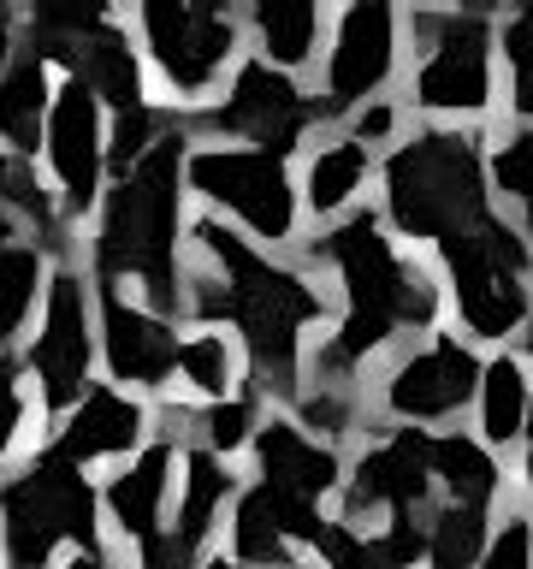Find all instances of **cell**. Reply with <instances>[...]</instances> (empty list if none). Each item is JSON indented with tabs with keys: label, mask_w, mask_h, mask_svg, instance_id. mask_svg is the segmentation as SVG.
Segmentation results:
<instances>
[{
	"label": "cell",
	"mask_w": 533,
	"mask_h": 569,
	"mask_svg": "<svg viewBox=\"0 0 533 569\" xmlns=\"http://www.w3.org/2000/svg\"><path fill=\"white\" fill-rule=\"evenodd\" d=\"M527 403H533V391H527V373L515 356H497V362L480 368V427H486V439L492 445H504L515 439L527 427Z\"/></svg>",
	"instance_id": "23"
},
{
	"label": "cell",
	"mask_w": 533,
	"mask_h": 569,
	"mask_svg": "<svg viewBox=\"0 0 533 569\" xmlns=\"http://www.w3.org/2000/svg\"><path fill=\"white\" fill-rule=\"evenodd\" d=\"M480 391V362L462 338H433L426 350L403 356L385 380V409L403 421H444Z\"/></svg>",
	"instance_id": "11"
},
{
	"label": "cell",
	"mask_w": 533,
	"mask_h": 569,
	"mask_svg": "<svg viewBox=\"0 0 533 569\" xmlns=\"http://www.w3.org/2000/svg\"><path fill=\"white\" fill-rule=\"evenodd\" d=\"M190 309L202 315V320H225V315H231L225 279H195V284H190Z\"/></svg>",
	"instance_id": "41"
},
{
	"label": "cell",
	"mask_w": 533,
	"mask_h": 569,
	"mask_svg": "<svg viewBox=\"0 0 533 569\" xmlns=\"http://www.w3.org/2000/svg\"><path fill=\"white\" fill-rule=\"evenodd\" d=\"M202 427H208V445H213V457H220V451H238V445L249 439V403H243V398H231V403H213L208 416H202Z\"/></svg>",
	"instance_id": "38"
},
{
	"label": "cell",
	"mask_w": 533,
	"mask_h": 569,
	"mask_svg": "<svg viewBox=\"0 0 533 569\" xmlns=\"http://www.w3.org/2000/svg\"><path fill=\"white\" fill-rule=\"evenodd\" d=\"M480 569H533V528L522 522V516H510V522L486 540Z\"/></svg>",
	"instance_id": "36"
},
{
	"label": "cell",
	"mask_w": 533,
	"mask_h": 569,
	"mask_svg": "<svg viewBox=\"0 0 533 569\" xmlns=\"http://www.w3.org/2000/svg\"><path fill=\"white\" fill-rule=\"evenodd\" d=\"M24 416V403H18V386H12V362L0 356V451L12 445V427Z\"/></svg>",
	"instance_id": "40"
},
{
	"label": "cell",
	"mask_w": 533,
	"mask_h": 569,
	"mask_svg": "<svg viewBox=\"0 0 533 569\" xmlns=\"http://www.w3.org/2000/svg\"><path fill=\"white\" fill-rule=\"evenodd\" d=\"M255 30H261L266 60H279V66H302V60L314 53L320 12L309 7V0H261V7H255Z\"/></svg>",
	"instance_id": "25"
},
{
	"label": "cell",
	"mask_w": 533,
	"mask_h": 569,
	"mask_svg": "<svg viewBox=\"0 0 533 569\" xmlns=\"http://www.w3.org/2000/svg\"><path fill=\"white\" fill-rule=\"evenodd\" d=\"M225 492H231V475H225V462L213 457V451H190V475H184V510H178V528H172V540L178 546H202V533L213 528V510L225 505Z\"/></svg>",
	"instance_id": "24"
},
{
	"label": "cell",
	"mask_w": 533,
	"mask_h": 569,
	"mask_svg": "<svg viewBox=\"0 0 533 569\" xmlns=\"http://www.w3.org/2000/svg\"><path fill=\"white\" fill-rule=\"evenodd\" d=\"M320 558H326V569H391L380 558V546H373L368 533H355L350 522H326V533H320Z\"/></svg>",
	"instance_id": "33"
},
{
	"label": "cell",
	"mask_w": 533,
	"mask_h": 569,
	"mask_svg": "<svg viewBox=\"0 0 533 569\" xmlns=\"http://www.w3.org/2000/svg\"><path fill=\"white\" fill-rule=\"evenodd\" d=\"M7 238H12V213L0 208V249H7Z\"/></svg>",
	"instance_id": "44"
},
{
	"label": "cell",
	"mask_w": 533,
	"mask_h": 569,
	"mask_svg": "<svg viewBox=\"0 0 533 569\" xmlns=\"http://www.w3.org/2000/svg\"><path fill=\"white\" fill-rule=\"evenodd\" d=\"M7 48H12V36H7V18H0V66H7Z\"/></svg>",
	"instance_id": "46"
},
{
	"label": "cell",
	"mask_w": 533,
	"mask_h": 569,
	"mask_svg": "<svg viewBox=\"0 0 533 569\" xmlns=\"http://www.w3.org/2000/svg\"><path fill=\"white\" fill-rule=\"evenodd\" d=\"M302 416H309L314 427H326V433H344V427H350V398H344V391H326V386H320V391H309V398H302Z\"/></svg>",
	"instance_id": "39"
},
{
	"label": "cell",
	"mask_w": 533,
	"mask_h": 569,
	"mask_svg": "<svg viewBox=\"0 0 533 569\" xmlns=\"http://www.w3.org/2000/svg\"><path fill=\"white\" fill-rule=\"evenodd\" d=\"M36 279H42V256L36 249H0V345L24 327V315L36 302Z\"/></svg>",
	"instance_id": "28"
},
{
	"label": "cell",
	"mask_w": 533,
	"mask_h": 569,
	"mask_svg": "<svg viewBox=\"0 0 533 569\" xmlns=\"http://www.w3.org/2000/svg\"><path fill=\"white\" fill-rule=\"evenodd\" d=\"M36 373L53 409L78 403L89 380V315H83V279L60 273L48 284V320L36 338Z\"/></svg>",
	"instance_id": "13"
},
{
	"label": "cell",
	"mask_w": 533,
	"mask_h": 569,
	"mask_svg": "<svg viewBox=\"0 0 533 569\" xmlns=\"http://www.w3.org/2000/svg\"><path fill=\"white\" fill-rule=\"evenodd\" d=\"M314 256H326L344 279V327L326 345V368H350L368 350H380L398 327H433L439 291L415 261H403L373 213H350L338 231L320 238Z\"/></svg>",
	"instance_id": "1"
},
{
	"label": "cell",
	"mask_w": 533,
	"mask_h": 569,
	"mask_svg": "<svg viewBox=\"0 0 533 569\" xmlns=\"http://www.w3.org/2000/svg\"><path fill=\"white\" fill-rule=\"evenodd\" d=\"M238 558L243 563H279L284 558V533L273 522V510H266V492H243V505H238Z\"/></svg>",
	"instance_id": "29"
},
{
	"label": "cell",
	"mask_w": 533,
	"mask_h": 569,
	"mask_svg": "<svg viewBox=\"0 0 533 569\" xmlns=\"http://www.w3.org/2000/svg\"><path fill=\"white\" fill-rule=\"evenodd\" d=\"M66 66H71V83H83L89 96H107L119 107V113H131V107H142V78H137V60H131V42L107 24L83 30L78 42L66 48Z\"/></svg>",
	"instance_id": "18"
},
{
	"label": "cell",
	"mask_w": 533,
	"mask_h": 569,
	"mask_svg": "<svg viewBox=\"0 0 533 569\" xmlns=\"http://www.w3.org/2000/svg\"><path fill=\"white\" fill-rule=\"evenodd\" d=\"M48 149H53V167H60V184H66V202L83 208L95 196V178H101V142H95V96L83 83H66L53 96V113H48Z\"/></svg>",
	"instance_id": "16"
},
{
	"label": "cell",
	"mask_w": 533,
	"mask_h": 569,
	"mask_svg": "<svg viewBox=\"0 0 533 569\" xmlns=\"http://www.w3.org/2000/svg\"><path fill=\"white\" fill-rule=\"evenodd\" d=\"M142 30L160 71L178 89H208L213 71L231 53V18L220 7H190V0H149L142 7Z\"/></svg>",
	"instance_id": "10"
},
{
	"label": "cell",
	"mask_w": 533,
	"mask_h": 569,
	"mask_svg": "<svg viewBox=\"0 0 533 569\" xmlns=\"http://www.w3.org/2000/svg\"><path fill=\"white\" fill-rule=\"evenodd\" d=\"M190 184L220 202L231 213H243L255 226V238H291L296 226V202H291V178L284 160L261 154V149H202L190 160Z\"/></svg>",
	"instance_id": "7"
},
{
	"label": "cell",
	"mask_w": 533,
	"mask_h": 569,
	"mask_svg": "<svg viewBox=\"0 0 533 569\" xmlns=\"http://www.w3.org/2000/svg\"><path fill=\"white\" fill-rule=\"evenodd\" d=\"M0 505H7V558L18 569H42L60 540L95 546V492L60 451L36 457Z\"/></svg>",
	"instance_id": "6"
},
{
	"label": "cell",
	"mask_w": 533,
	"mask_h": 569,
	"mask_svg": "<svg viewBox=\"0 0 533 569\" xmlns=\"http://www.w3.org/2000/svg\"><path fill=\"white\" fill-rule=\"evenodd\" d=\"M527 356H533V320H527Z\"/></svg>",
	"instance_id": "49"
},
{
	"label": "cell",
	"mask_w": 533,
	"mask_h": 569,
	"mask_svg": "<svg viewBox=\"0 0 533 569\" xmlns=\"http://www.w3.org/2000/svg\"><path fill=\"white\" fill-rule=\"evenodd\" d=\"M444 267L456 279V309L469 320V332L510 338L515 327H527V249L497 213H480L474 226L444 238Z\"/></svg>",
	"instance_id": "5"
},
{
	"label": "cell",
	"mask_w": 533,
	"mask_h": 569,
	"mask_svg": "<svg viewBox=\"0 0 533 569\" xmlns=\"http://www.w3.org/2000/svg\"><path fill=\"white\" fill-rule=\"evenodd\" d=\"M178 368H184V380L195 391L225 398V386H231V350H225L220 332H202V338H190V345H178Z\"/></svg>",
	"instance_id": "30"
},
{
	"label": "cell",
	"mask_w": 533,
	"mask_h": 569,
	"mask_svg": "<svg viewBox=\"0 0 533 569\" xmlns=\"http://www.w3.org/2000/svg\"><path fill=\"white\" fill-rule=\"evenodd\" d=\"M167 469H172V451L167 445H154V451H142L131 469L113 480V492H107V505H113V522L131 533V540H154V522H160V498H167Z\"/></svg>",
	"instance_id": "20"
},
{
	"label": "cell",
	"mask_w": 533,
	"mask_h": 569,
	"mask_svg": "<svg viewBox=\"0 0 533 569\" xmlns=\"http://www.w3.org/2000/svg\"><path fill=\"white\" fill-rule=\"evenodd\" d=\"M522 433H527V487H533V403H527V427H522Z\"/></svg>",
	"instance_id": "43"
},
{
	"label": "cell",
	"mask_w": 533,
	"mask_h": 569,
	"mask_svg": "<svg viewBox=\"0 0 533 569\" xmlns=\"http://www.w3.org/2000/svg\"><path fill=\"white\" fill-rule=\"evenodd\" d=\"M504 53H510V101L515 113L533 119V7H522L504 24Z\"/></svg>",
	"instance_id": "31"
},
{
	"label": "cell",
	"mask_w": 533,
	"mask_h": 569,
	"mask_svg": "<svg viewBox=\"0 0 533 569\" xmlns=\"http://www.w3.org/2000/svg\"><path fill=\"white\" fill-rule=\"evenodd\" d=\"M255 457L266 469V487L296 492V498H309V505L320 492L338 487V451L320 445V439H309L296 421H266L255 433Z\"/></svg>",
	"instance_id": "17"
},
{
	"label": "cell",
	"mask_w": 533,
	"mask_h": 569,
	"mask_svg": "<svg viewBox=\"0 0 533 569\" xmlns=\"http://www.w3.org/2000/svg\"><path fill=\"white\" fill-rule=\"evenodd\" d=\"M302 569H314V563H302Z\"/></svg>",
	"instance_id": "51"
},
{
	"label": "cell",
	"mask_w": 533,
	"mask_h": 569,
	"mask_svg": "<svg viewBox=\"0 0 533 569\" xmlns=\"http://www.w3.org/2000/svg\"><path fill=\"white\" fill-rule=\"evenodd\" d=\"M421 30L433 36V53L415 71V101L433 113H480L492 101V42L486 24L469 12L421 18Z\"/></svg>",
	"instance_id": "8"
},
{
	"label": "cell",
	"mask_w": 533,
	"mask_h": 569,
	"mask_svg": "<svg viewBox=\"0 0 533 569\" xmlns=\"http://www.w3.org/2000/svg\"><path fill=\"white\" fill-rule=\"evenodd\" d=\"M195 238L225 273V302L249 345V368H255L261 391H296V356H302V327L326 315L320 291H309L296 273H284L266 256H255L238 231H225L220 220H202Z\"/></svg>",
	"instance_id": "2"
},
{
	"label": "cell",
	"mask_w": 533,
	"mask_h": 569,
	"mask_svg": "<svg viewBox=\"0 0 533 569\" xmlns=\"http://www.w3.org/2000/svg\"><path fill=\"white\" fill-rule=\"evenodd\" d=\"M362 178H368V149L362 142H332V149H320L309 160V202L314 213H332V208H344L355 190H362Z\"/></svg>",
	"instance_id": "27"
},
{
	"label": "cell",
	"mask_w": 533,
	"mask_h": 569,
	"mask_svg": "<svg viewBox=\"0 0 533 569\" xmlns=\"http://www.w3.org/2000/svg\"><path fill=\"white\" fill-rule=\"evenodd\" d=\"M314 119H320V101H309L291 78H284V71L261 66V60H249L238 71V83H231V96L208 113L213 131L261 142V154H273V160L291 154L296 137L309 131Z\"/></svg>",
	"instance_id": "9"
},
{
	"label": "cell",
	"mask_w": 533,
	"mask_h": 569,
	"mask_svg": "<svg viewBox=\"0 0 533 569\" xmlns=\"http://www.w3.org/2000/svg\"><path fill=\"white\" fill-rule=\"evenodd\" d=\"M160 137H167V124H160V113H149V107H131V113H119V124H113V149H107V154H113V172L124 178L142 154L154 149Z\"/></svg>",
	"instance_id": "32"
},
{
	"label": "cell",
	"mask_w": 533,
	"mask_h": 569,
	"mask_svg": "<svg viewBox=\"0 0 533 569\" xmlns=\"http://www.w3.org/2000/svg\"><path fill=\"white\" fill-rule=\"evenodd\" d=\"M492 178H497V190L533 202V124H527V131H515L504 149L492 154Z\"/></svg>",
	"instance_id": "34"
},
{
	"label": "cell",
	"mask_w": 533,
	"mask_h": 569,
	"mask_svg": "<svg viewBox=\"0 0 533 569\" xmlns=\"http://www.w3.org/2000/svg\"><path fill=\"white\" fill-rule=\"evenodd\" d=\"M480 551H486V510L451 505L433 516V528H426V563L433 569H474Z\"/></svg>",
	"instance_id": "26"
},
{
	"label": "cell",
	"mask_w": 533,
	"mask_h": 569,
	"mask_svg": "<svg viewBox=\"0 0 533 569\" xmlns=\"http://www.w3.org/2000/svg\"><path fill=\"white\" fill-rule=\"evenodd\" d=\"M7 172H12V167H7V160H0V190H7Z\"/></svg>",
	"instance_id": "48"
},
{
	"label": "cell",
	"mask_w": 533,
	"mask_h": 569,
	"mask_svg": "<svg viewBox=\"0 0 533 569\" xmlns=\"http://www.w3.org/2000/svg\"><path fill=\"white\" fill-rule=\"evenodd\" d=\"M202 569H255V563H231V558H213V563H202Z\"/></svg>",
	"instance_id": "45"
},
{
	"label": "cell",
	"mask_w": 533,
	"mask_h": 569,
	"mask_svg": "<svg viewBox=\"0 0 533 569\" xmlns=\"http://www.w3.org/2000/svg\"><path fill=\"white\" fill-rule=\"evenodd\" d=\"M391 124H398V113H391V107H362V119H355V142H368V137H385Z\"/></svg>",
	"instance_id": "42"
},
{
	"label": "cell",
	"mask_w": 533,
	"mask_h": 569,
	"mask_svg": "<svg viewBox=\"0 0 533 569\" xmlns=\"http://www.w3.org/2000/svg\"><path fill=\"white\" fill-rule=\"evenodd\" d=\"M178 167H184V137L167 131L107 196L95 238L101 273H137L154 309H178L184 297L178 284Z\"/></svg>",
	"instance_id": "3"
},
{
	"label": "cell",
	"mask_w": 533,
	"mask_h": 569,
	"mask_svg": "<svg viewBox=\"0 0 533 569\" xmlns=\"http://www.w3.org/2000/svg\"><path fill=\"white\" fill-rule=\"evenodd\" d=\"M142 433V409L137 403H124L119 391H89V398L71 409V421H66V433H60V451L66 462H83L89 457H113V451H131Z\"/></svg>",
	"instance_id": "19"
},
{
	"label": "cell",
	"mask_w": 533,
	"mask_h": 569,
	"mask_svg": "<svg viewBox=\"0 0 533 569\" xmlns=\"http://www.w3.org/2000/svg\"><path fill=\"white\" fill-rule=\"evenodd\" d=\"M433 487V469H426V433L421 427H398L385 445L355 462L350 475V516L362 510H391V516H415V505Z\"/></svg>",
	"instance_id": "14"
},
{
	"label": "cell",
	"mask_w": 533,
	"mask_h": 569,
	"mask_svg": "<svg viewBox=\"0 0 533 569\" xmlns=\"http://www.w3.org/2000/svg\"><path fill=\"white\" fill-rule=\"evenodd\" d=\"M426 469H433L444 487H451L456 505H469V510H486L492 492H497V462L486 457V445H474L462 433L426 439Z\"/></svg>",
	"instance_id": "22"
},
{
	"label": "cell",
	"mask_w": 533,
	"mask_h": 569,
	"mask_svg": "<svg viewBox=\"0 0 533 569\" xmlns=\"http://www.w3.org/2000/svg\"><path fill=\"white\" fill-rule=\"evenodd\" d=\"M261 492H266V510H273V522H279L284 540H314V546H320V533H326V522H320V510L309 505V498L279 492V487H266V480H261Z\"/></svg>",
	"instance_id": "35"
},
{
	"label": "cell",
	"mask_w": 533,
	"mask_h": 569,
	"mask_svg": "<svg viewBox=\"0 0 533 569\" xmlns=\"http://www.w3.org/2000/svg\"><path fill=\"white\" fill-rule=\"evenodd\" d=\"M385 213L398 220L403 238H456L486 208V172L480 149L462 131H415L385 160Z\"/></svg>",
	"instance_id": "4"
},
{
	"label": "cell",
	"mask_w": 533,
	"mask_h": 569,
	"mask_svg": "<svg viewBox=\"0 0 533 569\" xmlns=\"http://www.w3.org/2000/svg\"><path fill=\"white\" fill-rule=\"evenodd\" d=\"M71 569H107L101 558H78V563H71Z\"/></svg>",
	"instance_id": "47"
},
{
	"label": "cell",
	"mask_w": 533,
	"mask_h": 569,
	"mask_svg": "<svg viewBox=\"0 0 533 569\" xmlns=\"http://www.w3.org/2000/svg\"><path fill=\"white\" fill-rule=\"evenodd\" d=\"M101 320H107V362H113L119 380L160 386L178 368V338L167 332V320L131 309L113 284H107V297H101Z\"/></svg>",
	"instance_id": "15"
},
{
	"label": "cell",
	"mask_w": 533,
	"mask_h": 569,
	"mask_svg": "<svg viewBox=\"0 0 533 569\" xmlns=\"http://www.w3.org/2000/svg\"><path fill=\"white\" fill-rule=\"evenodd\" d=\"M48 60L36 48H24L7 71V83H0V131H7L12 149H36V137H42V113H48Z\"/></svg>",
	"instance_id": "21"
},
{
	"label": "cell",
	"mask_w": 533,
	"mask_h": 569,
	"mask_svg": "<svg viewBox=\"0 0 533 569\" xmlns=\"http://www.w3.org/2000/svg\"><path fill=\"white\" fill-rule=\"evenodd\" d=\"M391 53H398V18H391V7L355 0L338 18V48L326 66V113H344V107L368 101L391 78Z\"/></svg>",
	"instance_id": "12"
},
{
	"label": "cell",
	"mask_w": 533,
	"mask_h": 569,
	"mask_svg": "<svg viewBox=\"0 0 533 569\" xmlns=\"http://www.w3.org/2000/svg\"><path fill=\"white\" fill-rule=\"evenodd\" d=\"M527 238H533V202H527Z\"/></svg>",
	"instance_id": "50"
},
{
	"label": "cell",
	"mask_w": 533,
	"mask_h": 569,
	"mask_svg": "<svg viewBox=\"0 0 533 569\" xmlns=\"http://www.w3.org/2000/svg\"><path fill=\"white\" fill-rule=\"evenodd\" d=\"M380 546V558L391 569H415L426 558V528L415 522V516H391V528H385V540H373Z\"/></svg>",
	"instance_id": "37"
}]
</instances>
